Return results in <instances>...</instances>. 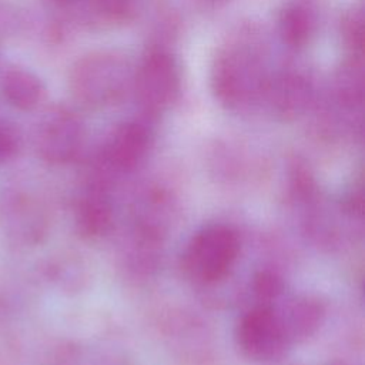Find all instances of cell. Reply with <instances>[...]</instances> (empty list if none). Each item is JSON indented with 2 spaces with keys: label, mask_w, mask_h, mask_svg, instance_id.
I'll return each mask as SVG.
<instances>
[{
  "label": "cell",
  "mask_w": 365,
  "mask_h": 365,
  "mask_svg": "<svg viewBox=\"0 0 365 365\" xmlns=\"http://www.w3.org/2000/svg\"><path fill=\"white\" fill-rule=\"evenodd\" d=\"M81 140V123L68 108H50L38 125L37 148L50 163L70 161L77 154Z\"/></svg>",
  "instance_id": "cell-6"
},
{
  "label": "cell",
  "mask_w": 365,
  "mask_h": 365,
  "mask_svg": "<svg viewBox=\"0 0 365 365\" xmlns=\"http://www.w3.org/2000/svg\"><path fill=\"white\" fill-rule=\"evenodd\" d=\"M339 90L344 98L355 101L361 98L362 94V71L356 64H351L344 68L339 78Z\"/></svg>",
  "instance_id": "cell-14"
},
{
  "label": "cell",
  "mask_w": 365,
  "mask_h": 365,
  "mask_svg": "<svg viewBox=\"0 0 365 365\" xmlns=\"http://www.w3.org/2000/svg\"><path fill=\"white\" fill-rule=\"evenodd\" d=\"M151 143L147 127L131 121L115 128L106 147V161L115 170L130 171L145 157Z\"/></svg>",
  "instance_id": "cell-7"
},
{
  "label": "cell",
  "mask_w": 365,
  "mask_h": 365,
  "mask_svg": "<svg viewBox=\"0 0 365 365\" xmlns=\"http://www.w3.org/2000/svg\"><path fill=\"white\" fill-rule=\"evenodd\" d=\"M134 90L147 111L158 113L170 107L180 91V73L175 61L167 53H150L134 74Z\"/></svg>",
  "instance_id": "cell-5"
},
{
  "label": "cell",
  "mask_w": 365,
  "mask_h": 365,
  "mask_svg": "<svg viewBox=\"0 0 365 365\" xmlns=\"http://www.w3.org/2000/svg\"><path fill=\"white\" fill-rule=\"evenodd\" d=\"M272 309L275 311L289 344L304 341L314 335L324 318L321 302L307 295L292 297L281 307H272Z\"/></svg>",
  "instance_id": "cell-8"
},
{
  "label": "cell",
  "mask_w": 365,
  "mask_h": 365,
  "mask_svg": "<svg viewBox=\"0 0 365 365\" xmlns=\"http://www.w3.org/2000/svg\"><path fill=\"white\" fill-rule=\"evenodd\" d=\"M344 31H345V37L349 40L351 46L361 48V44H362V17H361V14L354 13L349 17H346L345 24H344Z\"/></svg>",
  "instance_id": "cell-16"
},
{
  "label": "cell",
  "mask_w": 365,
  "mask_h": 365,
  "mask_svg": "<svg viewBox=\"0 0 365 365\" xmlns=\"http://www.w3.org/2000/svg\"><path fill=\"white\" fill-rule=\"evenodd\" d=\"M19 147V134L16 128L7 123L0 120V161L9 160Z\"/></svg>",
  "instance_id": "cell-15"
},
{
  "label": "cell",
  "mask_w": 365,
  "mask_h": 365,
  "mask_svg": "<svg viewBox=\"0 0 365 365\" xmlns=\"http://www.w3.org/2000/svg\"><path fill=\"white\" fill-rule=\"evenodd\" d=\"M307 93V86L298 77H287L282 78L275 90L272 91L274 103L281 113H292L297 111L302 104Z\"/></svg>",
  "instance_id": "cell-12"
},
{
  "label": "cell",
  "mask_w": 365,
  "mask_h": 365,
  "mask_svg": "<svg viewBox=\"0 0 365 365\" xmlns=\"http://www.w3.org/2000/svg\"><path fill=\"white\" fill-rule=\"evenodd\" d=\"M0 94L13 108L30 111L44 101L46 87L31 70L11 64L0 73Z\"/></svg>",
  "instance_id": "cell-9"
},
{
  "label": "cell",
  "mask_w": 365,
  "mask_h": 365,
  "mask_svg": "<svg viewBox=\"0 0 365 365\" xmlns=\"http://www.w3.org/2000/svg\"><path fill=\"white\" fill-rule=\"evenodd\" d=\"M237 232L224 224H211L198 230L182 252V268L192 281L212 284L222 279L240 254Z\"/></svg>",
  "instance_id": "cell-2"
},
{
  "label": "cell",
  "mask_w": 365,
  "mask_h": 365,
  "mask_svg": "<svg viewBox=\"0 0 365 365\" xmlns=\"http://www.w3.org/2000/svg\"><path fill=\"white\" fill-rule=\"evenodd\" d=\"M241 354L255 362L279 358L291 345L272 307H255L244 314L235 329Z\"/></svg>",
  "instance_id": "cell-4"
},
{
  "label": "cell",
  "mask_w": 365,
  "mask_h": 365,
  "mask_svg": "<svg viewBox=\"0 0 365 365\" xmlns=\"http://www.w3.org/2000/svg\"><path fill=\"white\" fill-rule=\"evenodd\" d=\"M130 80V66L124 57L100 51L83 56L71 66L68 88L78 103L100 107L123 97Z\"/></svg>",
  "instance_id": "cell-1"
},
{
  "label": "cell",
  "mask_w": 365,
  "mask_h": 365,
  "mask_svg": "<svg viewBox=\"0 0 365 365\" xmlns=\"http://www.w3.org/2000/svg\"><path fill=\"white\" fill-rule=\"evenodd\" d=\"M212 87L218 100L230 107H238L251 100L262 87V68L251 50L227 48L212 68Z\"/></svg>",
  "instance_id": "cell-3"
},
{
  "label": "cell",
  "mask_w": 365,
  "mask_h": 365,
  "mask_svg": "<svg viewBox=\"0 0 365 365\" xmlns=\"http://www.w3.org/2000/svg\"><path fill=\"white\" fill-rule=\"evenodd\" d=\"M113 221V208L107 194L100 188L88 191L78 202L77 224L88 237L104 235Z\"/></svg>",
  "instance_id": "cell-10"
},
{
  "label": "cell",
  "mask_w": 365,
  "mask_h": 365,
  "mask_svg": "<svg viewBox=\"0 0 365 365\" xmlns=\"http://www.w3.org/2000/svg\"><path fill=\"white\" fill-rule=\"evenodd\" d=\"M252 291L259 302L258 307H271L284 292V282L275 272L261 271L254 277Z\"/></svg>",
  "instance_id": "cell-13"
},
{
  "label": "cell",
  "mask_w": 365,
  "mask_h": 365,
  "mask_svg": "<svg viewBox=\"0 0 365 365\" xmlns=\"http://www.w3.org/2000/svg\"><path fill=\"white\" fill-rule=\"evenodd\" d=\"M312 16L301 6L288 7L281 17V34L291 47H301L308 41L312 33Z\"/></svg>",
  "instance_id": "cell-11"
}]
</instances>
